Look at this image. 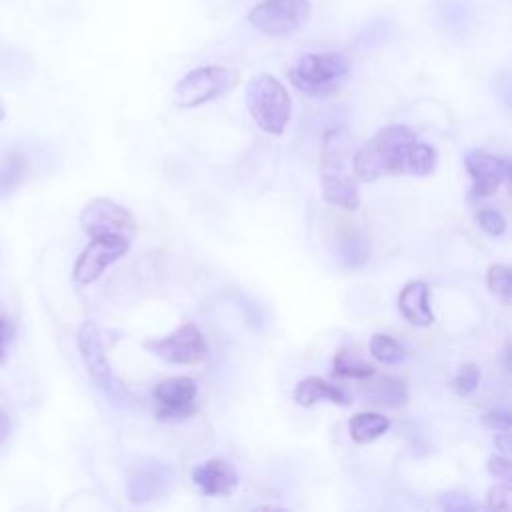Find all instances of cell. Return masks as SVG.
I'll return each instance as SVG.
<instances>
[{"label": "cell", "mask_w": 512, "mask_h": 512, "mask_svg": "<svg viewBox=\"0 0 512 512\" xmlns=\"http://www.w3.org/2000/svg\"><path fill=\"white\" fill-rule=\"evenodd\" d=\"M322 198L336 208L356 210L360 204L358 176L354 170V152L344 128H328L322 136L320 152Z\"/></svg>", "instance_id": "cell-1"}, {"label": "cell", "mask_w": 512, "mask_h": 512, "mask_svg": "<svg viewBox=\"0 0 512 512\" xmlns=\"http://www.w3.org/2000/svg\"><path fill=\"white\" fill-rule=\"evenodd\" d=\"M416 134L404 124H392L378 130L354 152V170L358 180L374 182L380 176L406 172V162Z\"/></svg>", "instance_id": "cell-2"}, {"label": "cell", "mask_w": 512, "mask_h": 512, "mask_svg": "<svg viewBox=\"0 0 512 512\" xmlns=\"http://www.w3.org/2000/svg\"><path fill=\"white\" fill-rule=\"evenodd\" d=\"M246 106L252 120L268 134L280 136L290 120L292 100L286 86L272 74H258L246 84Z\"/></svg>", "instance_id": "cell-3"}, {"label": "cell", "mask_w": 512, "mask_h": 512, "mask_svg": "<svg viewBox=\"0 0 512 512\" xmlns=\"http://www.w3.org/2000/svg\"><path fill=\"white\" fill-rule=\"evenodd\" d=\"M350 64L338 52H310L288 70L290 84L306 96H326L334 92L348 76Z\"/></svg>", "instance_id": "cell-4"}, {"label": "cell", "mask_w": 512, "mask_h": 512, "mask_svg": "<svg viewBox=\"0 0 512 512\" xmlns=\"http://www.w3.org/2000/svg\"><path fill=\"white\" fill-rule=\"evenodd\" d=\"M240 80V72L230 66H198L186 72L172 90L176 108H196L218 96L228 94Z\"/></svg>", "instance_id": "cell-5"}, {"label": "cell", "mask_w": 512, "mask_h": 512, "mask_svg": "<svg viewBox=\"0 0 512 512\" xmlns=\"http://www.w3.org/2000/svg\"><path fill=\"white\" fill-rule=\"evenodd\" d=\"M310 14V0H262L248 10L246 20L266 36L284 38L300 30Z\"/></svg>", "instance_id": "cell-6"}, {"label": "cell", "mask_w": 512, "mask_h": 512, "mask_svg": "<svg viewBox=\"0 0 512 512\" xmlns=\"http://www.w3.org/2000/svg\"><path fill=\"white\" fill-rule=\"evenodd\" d=\"M80 226L86 236H122L134 240L136 218L122 204L110 198H92L80 212Z\"/></svg>", "instance_id": "cell-7"}, {"label": "cell", "mask_w": 512, "mask_h": 512, "mask_svg": "<svg viewBox=\"0 0 512 512\" xmlns=\"http://www.w3.org/2000/svg\"><path fill=\"white\" fill-rule=\"evenodd\" d=\"M130 244H132V240L122 238V236L90 238L88 246L80 252L78 260L74 262V268H72L74 282L80 286H88V284L96 282L110 264H114L128 252Z\"/></svg>", "instance_id": "cell-8"}, {"label": "cell", "mask_w": 512, "mask_h": 512, "mask_svg": "<svg viewBox=\"0 0 512 512\" xmlns=\"http://www.w3.org/2000/svg\"><path fill=\"white\" fill-rule=\"evenodd\" d=\"M144 348L170 364H196L206 356L204 336L192 322L182 324L168 336L146 340Z\"/></svg>", "instance_id": "cell-9"}, {"label": "cell", "mask_w": 512, "mask_h": 512, "mask_svg": "<svg viewBox=\"0 0 512 512\" xmlns=\"http://www.w3.org/2000/svg\"><path fill=\"white\" fill-rule=\"evenodd\" d=\"M76 346L80 350V356L84 360V366L88 370V376L92 380V384L102 390L106 396L114 398L118 384L114 380L102 338H100V330L92 320H84L78 330H76Z\"/></svg>", "instance_id": "cell-10"}, {"label": "cell", "mask_w": 512, "mask_h": 512, "mask_svg": "<svg viewBox=\"0 0 512 512\" xmlns=\"http://www.w3.org/2000/svg\"><path fill=\"white\" fill-rule=\"evenodd\" d=\"M198 384L190 376H170L160 380L154 390V414L160 420H182L196 410Z\"/></svg>", "instance_id": "cell-11"}, {"label": "cell", "mask_w": 512, "mask_h": 512, "mask_svg": "<svg viewBox=\"0 0 512 512\" xmlns=\"http://www.w3.org/2000/svg\"><path fill=\"white\" fill-rule=\"evenodd\" d=\"M464 166L472 180V196L484 198L494 194L510 176V164L484 150H470L464 156Z\"/></svg>", "instance_id": "cell-12"}, {"label": "cell", "mask_w": 512, "mask_h": 512, "mask_svg": "<svg viewBox=\"0 0 512 512\" xmlns=\"http://www.w3.org/2000/svg\"><path fill=\"white\" fill-rule=\"evenodd\" d=\"M192 482L206 496H228L238 486V472L224 458H210L192 468Z\"/></svg>", "instance_id": "cell-13"}, {"label": "cell", "mask_w": 512, "mask_h": 512, "mask_svg": "<svg viewBox=\"0 0 512 512\" xmlns=\"http://www.w3.org/2000/svg\"><path fill=\"white\" fill-rule=\"evenodd\" d=\"M428 284L424 280L408 282L398 296V308L404 320L412 326H430L434 322V312L428 306Z\"/></svg>", "instance_id": "cell-14"}, {"label": "cell", "mask_w": 512, "mask_h": 512, "mask_svg": "<svg viewBox=\"0 0 512 512\" xmlns=\"http://www.w3.org/2000/svg\"><path fill=\"white\" fill-rule=\"evenodd\" d=\"M294 400L300 406H312L318 400H330L340 406H346L350 402L336 384H330L318 376L302 378L294 388Z\"/></svg>", "instance_id": "cell-15"}, {"label": "cell", "mask_w": 512, "mask_h": 512, "mask_svg": "<svg viewBox=\"0 0 512 512\" xmlns=\"http://www.w3.org/2000/svg\"><path fill=\"white\" fill-rule=\"evenodd\" d=\"M30 174V160L20 150H10L0 156V200L14 194Z\"/></svg>", "instance_id": "cell-16"}, {"label": "cell", "mask_w": 512, "mask_h": 512, "mask_svg": "<svg viewBox=\"0 0 512 512\" xmlns=\"http://www.w3.org/2000/svg\"><path fill=\"white\" fill-rule=\"evenodd\" d=\"M364 398H366V402L376 404V406L396 408V406L406 404L408 390H406V384L402 380L392 378V376H384V378L368 382L364 386Z\"/></svg>", "instance_id": "cell-17"}, {"label": "cell", "mask_w": 512, "mask_h": 512, "mask_svg": "<svg viewBox=\"0 0 512 512\" xmlns=\"http://www.w3.org/2000/svg\"><path fill=\"white\" fill-rule=\"evenodd\" d=\"M388 428H390V420L376 412H360V414L352 416L348 422L350 438L356 444H368V442L376 440L378 436H382Z\"/></svg>", "instance_id": "cell-18"}, {"label": "cell", "mask_w": 512, "mask_h": 512, "mask_svg": "<svg viewBox=\"0 0 512 512\" xmlns=\"http://www.w3.org/2000/svg\"><path fill=\"white\" fill-rule=\"evenodd\" d=\"M168 482L166 476L152 472V470H140L128 480V494L134 504H142L148 500L158 498L164 492V484Z\"/></svg>", "instance_id": "cell-19"}, {"label": "cell", "mask_w": 512, "mask_h": 512, "mask_svg": "<svg viewBox=\"0 0 512 512\" xmlns=\"http://www.w3.org/2000/svg\"><path fill=\"white\" fill-rule=\"evenodd\" d=\"M376 374V368L364 360H360L352 350H338L332 360V376L334 378H356L364 380Z\"/></svg>", "instance_id": "cell-20"}, {"label": "cell", "mask_w": 512, "mask_h": 512, "mask_svg": "<svg viewBox=\"0 0 512 512\" xmlns=\"http://www.w3.org/2000/svg\"><path fill=\"white\" fill-rule=\"evenodd\" d=\"M436 150L430 144L424 142H414L408 154L406 162V172H412L416 176H428L436 168Z\"/></svg>", "instance_id": "cell-21"}, {"label": "cell", "mask_w": 512, "mask_h": 512, "mask_svg": "<svg viewBox=\"0 0 512 512\" xmlns=\"http://www.w3.org/2000/svg\"><path fill=\"white\" fill-rule=\"evenodd\" d=\"M370 354L382 364H398L406 358L404 348L388 334H374L370 338Z\"/></svg>", "instance_id": "cell-22"}, {"label": "cell", "mask_w": 512, "mask_h": 512, "mask_svg": "<svg viewBox=\"0 0 512 512\" xmlns=\"http://www.w3.org/2000/svg\"><path fill=\"white\" fill-rule=\"evenodd\" d=\"M486 284L492 294H496L504 304H510V268L504 264H494L488 268Z\"/></svg>", "instance_id": "cell-23"}, {"label": "cell", "mask_w": 512, "mask_h": 512, "mask_svg": "<svg viewBox=\"0 0 512 512\" xmlns=\"http://www.w3.org/2000/svg\"><path fill=\"white\" fill-rule=\"evenodd\" d=\"M480 382V370L476 364H464L458 374L452 378V390L458 394V396H468L476 390Z\"/></svg>", "instance_id": "cell-24"}, {"label": "cell", "mask_w": 512, "mask_h": 512, "mask_svg": "<svg viewBox=\"0 0 512 512\" xmlns=\"http://www.w3.org/2000/svg\"><path fill=\"white\" fill-rule=\"evenodd\" d=\"M476 220L478 226L490 234V236H502L506 232V220L500 212L492 210V208H482L476 212Z\"/></svg>", "instance_id": "cell-25"}, {"label": "cell", "mask_w": 512, "mask_h": 512, "mask_svg": "<svg viewBox=\"0 0 512 512\" xmlns=\"http://www.w3.org/2000/svg\"><path fill=\"white\" fill-rule=\"evenodd\" d=\"M510 506H512L510 484H500V486L490 488L486 508H490V510H508Z\"/></svg>", "instance_id": "cell-26"}, {"label": "cell", "mask_w": 512, "mask_h": 512, "mask_svg": "<svg viewBox=\"0 0 512 512\" xmlns=\"http://www.w3.org/2000/svg\"><path fill=\"white\" fill-rule=\"evenodd\" d=\"M482 424L492 430H510V412L506 408H492L482 416Z\"/></svg>", "instance_id": "cell-27"}, {"label": "cell", "mask_w": 512, "mask_h": 512, "mask_svg": "<svg viewBox=\"0 0 512 512\" xmlns=\"http://www.w3.org/2000/svg\"><path fill=\"white\" fill-rule=\"evenodd\" d=\"M488 472L496 480H502L504 484H510V462L504 454H496L488 460Z\"/></svg>", "instance_id": "cell-28"}, {"label": "cell", "mask_w": 512, "mask_h": 512, "mask_svg": "<svg viewBox=\"0 0 512 512\" xmlns=\"http://www.w3.org/2000/svg\"><path fill=\"white\" fill-rule=\"evenodd\" d=\"M442 506L448 508V510H468V508H474V504L464 494H458V492L444 494L442 496Z\"/></svg>", "instance_id": "cell-29"}, {"label": "cell", "mask_w": 512, "mask_h": 512, "mask_svg": "<svg viewBox=\"0 0 512 512\" xmlns=\"http://www.w3.org/2000/svg\"><path fill=\"white\" fill-rule=\"evenodd\" d=\"M10 332H12V328H10L8 318L0 316V364H2L4 354H6V342H8V338H10Z\"/></svg>", "instance_id": "cell-30"}, {"label": "cell", "mask_w": 512, "mask_h": 512, "mask_svg": "<svg viewBox=\"0 0 512 512\" xmlns=\"http://www.w3.org/2000/svg\"><path fill=\"white\" fill-rule=\"evenodd\" d=\"M10 434V416L0 408V444L8 438Z\"/></svg>", "instance_id": "cell-31"}, {"label": "cell", "mask_w": 512, "mask_h": 512, "mask_svg": "<svg viewBox=\"0 0 512 512\" xmlns=\"http://www.w3.org/2000/svg\"><path fill=\"white\" fill-rule=\"evenodd\" d=\"M494 442H496V446H498L504 454L508 452V432H504V430H502V434H496Z\"/></svg>", "instance_id": "cell-32"}, {"label": "cell", "mask_w": 512, "mask_h": 512, "mask_svg": "<svg viewBox=\"0 0 512 512\" xmlns=\"http://www.w3.org/2000/svg\"><path fill=\"white\" fill-rule=\"evenodd\" d=\"M4 116H6V110H4V106H2V102H0V122L4 120Z\"/></svg>", "instance_id": "cell-33"}]
</instances>
